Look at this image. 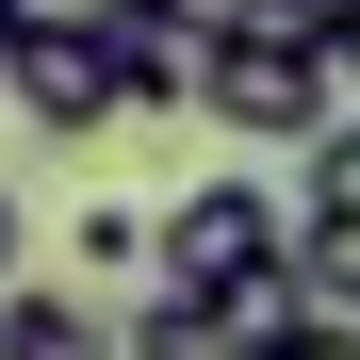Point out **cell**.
<instances>
[{"instance_id":"6da1fadb","label":"cell","mask_w":360,"mask_h":360,"mask_svg":"<svg viewBox=\"0 0 360 360\" xmlns=\"http://www.w3.org/2000/svg\"><path fill=\"white\" fill-rule=\"evenodd\" d=\"M148 278H164V295H197V311L278 295V278H295V213L262 197V180H229V164H213L180 213H148Z\"/></svg>"},{"instance_id":"7a4b0ae2","label":"cell","mask_w":360,"mask_h":360,"mask_svg":"<svg viewBox=\"0 0 360 360\" xmlns=\"http://www.w3.org/2000/svg\"><path fill=\"white\" fill-rule=\"evenodd\" d=\"M0 115H17V131H49V148H82V131H115V66H98V33L66 17V0H49L33 33H0Z\"/></svg>"},{"instance_id":"3957f363","label":"cell","mask_w":360,"mask_h":360,"mask_svg":"<svg viewBox=\"0 0 360 360\" xmlns=\"http://www.w3.org/2000/svg\"><path fill=\"white\" fill-rule=\"evenodd\" d=\"M180 115H213V131H246V148H311L344 98H328L311 49H197V98Z\"/></svg>"},{"instance_id":"277c9868","label":"cell","mask_w":360,"mask_h":360,"mask_svg":"<svg viewBox=\"0 0 360 360\" xmlns=\"http://www.w3.org/2000/svg\"><path fill=\"white\" fill-rule=\"evenodd\" d=\"M66 17L98 33V66H115L131 115H180V98H197V17H180V0H66Z\"/></svg>"},{"instance_id":"5b68a950","label":"cell","mask_w":360,"mask_h":360,"mask_svg":"<svg viewBox=\"0 0 360 360\" xmlns=\"http://www.w3.org/2000/svg\"><path fill=\"white\" fill-rule=\"evenodd\" d=\"M0 360H115V311L66 295V278H17L0 295Z\"/></svg>"},{"instance_id":"8992f818","label":"cell","mask_w":360,"mask_h":360,"mask_svg":"<svg viewBox=\"0 0 360 360\" xmlns=\"http://www.w3.org/2000/svg\"><path fill=\"white\" fill-rule=\"evenodd\" d=\"M180 17H197V49H311V66H328L344 0H180Z\"/></svg>"},{"instance_id":"52a82bcc","label":"cell","mask_w":360,"mask_h":360,"mask_svg":"<svg viewBox=\"0 0 360 360\" xmlns=\"http://www.w3.org/2000/svg\"><path fill=\"white\" fill-rule=\"evenodd\" d=\"M295 295L360 328V213H295Z\"/></svg>"},{"instance_id":"ba28073f","label":"cell","mask_w":360,"mask_h":360,"mask_svg":"<svg viewBox=\"0 0 360 360\" xmlns=\"http://www.w3.org/2000/svg\"><path fill=\"white\" fill-rule=\"evenodd\" d=\"M115 360H229V328L197 311V295H148V311L115 328Z\"/></svg>"},{"instance_id":"9c48e42d","label":"cell","mask_w":360,"mask_h":360,"mask_svg":"<svg viewBox=\"0 0 360 360\" xmlns=\"http://www.w3.org/2000/svg\"><path fill=\"white\" fill-rule=\"evenodd\" d=\"M295 164H311V197H295V213H360V115H328Z\"/></svg>"},{"instance_id":"30bf717a","label":"cell","mask_w":360,"mask_h":360,"mask_svg":"<svg viewBox=\"0 0 360 360\" xmlns=\"http://www.w3.org/2000/svg\"><path fill=\"white\" fill-rule=\"evenodd\" d=\"M262 360H360V328H344V311H311V295H295V311H278V344H262Z\"/></svg>"},{"instance_id":"8fae6325","label":"cell","mask_w":360,"mask_h":360,"mask_svg":"<svg viewBox=\"0 0 360 360\" xmlns=\"http://www.w3.org/2000/svg\"><path fill=\"white\" fill-rule=\"evenodd\" d=\"M328 98L360 115V0H344V33H328Z\"/></svg>"},{"instance_id":"7c38bea8","label":"cell","mask_w":360,"mask_h":360,"mask_svg":"<svg viewBox=\"0 0 360 360\" xmlns=\"http://www.w3.org/2000/svg\"><path fill=\"white\" fill-rule=\"evenodd\" d=\"M17 246H33V213H17V197H0V295H17Z\"/></svg>"},{"instance_id":"4fadbf2b","label":"cell","mask_w":360,"mask_h":360,"mask_svg":"<svg viewBox=\"0 0 360 360\" xmlns=\"http://www.w3.org/2000/svg\"><path fill=\"white\" fill-rule=\"evenodd\" d=\"M33 17H49V0H0V33H33Z\"/></svg>"}]
</instances>
